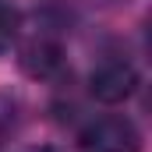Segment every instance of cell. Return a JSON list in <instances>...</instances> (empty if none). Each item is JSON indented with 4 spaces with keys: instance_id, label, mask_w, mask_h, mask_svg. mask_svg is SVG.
Segmentation results:
<instances>
[{
    "instance_id": "1",
    "label": "cell",
    "mask_w": 152,
    "mask_h": 152,
    "mask_svg": "<svg viewBox=\"0 0 152 152\" xmlns=\"http://www.w3.org/2000/svg\"><path fill=\"white\" fill-rule=\"evenodd\" d=\"M78 152H142V131L124 113L92 117L78 131Z\"/></svg>"
},
{
    "instance_id": "2",
    "label": "cell",
    "mask_w": 152,
    "mask_h": 152,
    "mask_svg": "<svg viewBox=\"0 0 152 152\" xmlns=\"http://www.w3.org/2000/svg\"><path fill=\"white\" fill-rule=\"evenodd\" d=\"M18 64L21 71L36 81H50L64 71V42L53 32H32L18 46Z\"/></svg>"
},
{
    "instance_id": "3",
    "label": "cell",
    "mask_w": 152,
    "mask_h": 152,
    "mask_svg": "<svg viewBox=\"0 0 152 152\" xmlns=\"http://www.w3.org/2000/svg\"><path fill=\"white\" fill-rule=\"evenodd\" d=\"M88 92L103 106L127 103L138 92V71H134V64H127V60H106V64H99L92 71V78H88Z\"/></svg>"
},
{
    "instance_id": "4",
    "label": "cell",
    "mask_w": 152,
    "mask_h": 152,
    "mask_svg": "<svg viewBox=\"0 0 152 152\" xmlns=\"http://www.w3.org/2000/svg\"><path fill=\"white\" fill-rule=\"evenodd\" d=\"M14 36H18V14H14L7 4H0V53L11 50Z\"/></svg>"
}]
</instances>
